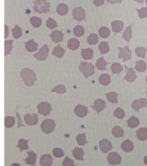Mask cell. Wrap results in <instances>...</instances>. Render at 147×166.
<instances>
[{"instance_id": "cell-31", "label": "cell", "mask_w": 147, "mask_h": 166, "mask_svg": "<svg viewBox=\"0 0 147 166\" xmlns=\"http://www.w3.org/2000/svg\"><path fill=\"white\" fill-rule=\"evenodd\" d=\"M107 99L112 103H118V93L115 92H111L106 94Z\"/></svg>"}, {"instance_id": "cell-59", "label": "cell", "mask_w": 147, "mask_h": 166, "mask_svg": "<svg viewBox=\"0 0 147 166\" xmlns=\"http://www.w3.org/2000/svg\"><path fill=\"white\" fill-rule=\"evenodd\" d=\"M146 83H147V76H146Z\"/></svg>"}, {"instance_id": "cell-6", "label": "cell", "mask_w": 147, "mask_h": 166, "mask_svg": "<svg viewBox=\"0 0 147 166\" xmlns=\"http://www.w3.org/2000/svg\"><path fill=\"white\" fill-rule=\"evenodd\" d=\"M37 110H38L39 113L42 115L48 116L50 113L52 108H51V105L48 103L42 102L37 106Z\"/></svg>"}, {"instance_id": "cell-15", "label": "cell", "mask_w": 147, "mask_h": 166, "mask_svg": "<svg viewBox=\"0 0 147 166\" xmlns=\"http://www.w3.org/2000/svg\"><path fill=\"white\" fill-rule=\"evenodd\" d=\"M50 37L54 43H59L63 40V34L59 30H55L50 35Z\"/></svg>"}, {"instance_id": "cell-27", "label": "cell", "mask_w": 147, "mask_h": 166, "mask_svg": "<svg viewBox=\"0 0 147 166\" xmlns=\"http://www.w3.org/2000/svg\"><path fill=\"white\" fill-rule=\"evenodd\" d=\"M65 50L63 48H62L61 46L60 45H58L57 46H56V47L54 48V50H53L52 54L53 56H55V57H57V58H61L63 57V55L65 54Z\"/></svg>"}, {"instance_id": "cell-9", "label": "cell", "mask_w": 147, "mask_h": 166, "mask_svg": "<svg viewBox=\"0 0 147 166\" xmlns=\"http://www.w3.org/2000/svg\"><path fill=\"white\" fill-rule=\"evenodd\" d=\"M147 106V100L145 98H140L139 100H134L132 103V108L136 111H139L141 108L146 107Z\"/></svg>"}, {"instance_id": "cell-17", "label": "cell", "mask_w": 147, "mask_h": 166, "mask_svg": "<svg viewBox=\"0 0 147 166\" xmlns=\"http://www.w3.org/2000/svg\"><path fill=\"white\" fill-rule=\"evenodd\" d=\"M126 68L128 69V72L126 74L124 79L126 80L129 83H131V82L135 81V79H136V72L134 70L133 68H128V67H126Z\"/></svg>"}, {"instance_id": "cell-16", "label": "cell", "mask_w": 147, "mask_h": 166, "mask_svg": "<svg viewBox=\"0 0 147 166\" xmlns=\"http://www.w3.org/2000/svg\"><path fill=\"white\" fill-rule=\"evenodd\" d=\"M27 154L28 155V157L25 160V163H26L27 164L31 165L32 166L35 165L36 159H37V154L34 153V152H32V151L28 152Z\"/></svg>"}, {"instance_id": "cell-56", "label": "cell", "mask_w": 147, "mask_h": 166, "mask_svg": "<svg viewBox=\"0 0 147 166\" xmlns=\"http://www.w3.org/2000/svg\"><path fill=\"white\" fill-rule=\"evenodd\" d=\"M144 163H145L146 165H147V155L146 157H144Z\"/></svg>"}, {"instance_id": "cell-3", "label": "cell", "mask_w": 147, "mask_h": 166, "mask_svg": "<svg viewBox=\"0 0 147 166\" xmlns=\"http://www.w3.org/2000/svg\"><path fill=\"white\" fill-rule=\"evenodd\" d=\"M79 69L83 74V75L85 78H88L89 77L92 76L95 72L94 66L92 64H90V63L85 62L80 63V66H79Z\"/></svg>"}, {"instance_id": "cell-53", "label": "cell", "mask_w": 147, "mask_h": 166, "mask_svg": "<svg viewBox=\"0 0 147 166\" xmlns=\"http://www.w3.org/2000/svg\"><path fill=\"white\" fill-rule=\"evenodd\" d=\"M104 2L105 0H93V4L97 7L102 6L104 4Z\"/></svg>"}, {"instance_id": "cell-42", "label": "cell", "mask_w": 147, "mask_h": 166, "mask_svg": "<svg viewBox=\"0 0 147 166\" xmlns=\"http://www.w3.org/2000/svg\"><path fill=\"white\" fill-rule=\"evenodd\" d=\"M30 23L34 28H39L42 25V20L37 17H32L30 18Z\"/></svg>"}, {"instance_id": "cell-55", "label": "cell", "mask_w": 147, "mask_h": 166, "mask_svg": "<svg viewBox=\"0 0 147 166\" xmlns=\"http://www.w3.org/2000/svg\"><path fill=\"white\" fill-rule=\"evenodd\" d=\"M4 28H5V36H4V38H7L8 35H9V27L7 25H4Z\"/></svg>"}, {"instance_id": "cell-46", "label": "cell", "mask_w": 147, "mask_h": 166, "mask_svg": "<svg viewBox=\"0 0 147 166\" xmlns=\"http://www.w3.org/2000/svg\"><path fill=\"white\" fill-rule=\"evenodd\" d=\"M52 92L59 93V94H63V93H66V88H65V86L62 85H57L53 89Z\"/></svg>"}, {"instance_id": "cell-30", "label": "cell", "mask_w": 147, "mask_h": 166, "mask_svg": "<svg viewBox=\"0 0 147 166\" xmlns=\"http://www.w3.org/2000/svg\"><path fill=\"white\" fill-rule=\"evenodd\" d=\"M112 134L115 137H122L124 135V131L123 130L122 128L118 127V126H116L112 130Z\"/></svg>"}, {"instance_id": "cell-12", "label": "cell", "mask_w": 147, "mask_h": 166, "mask_svg": "<svg viewBox=\"0 0 147 166\" xmlns=\"http://www.w3.org/2000/svg\"><path fill=\"white\" fill-rule=\"evenodd\" d=\"M88 113V110L87 107L83 106V105L78 104L76 108H75V113L76 114L78 117L83 118L87 115Z\"/></svg>"}, {"instance_id": "cell-19", "label": "cell", "mask_w": 147, "mask_h": 166, "mask_svg": "<svg viewBox=\"0 0 147 166\" xmlns=\"http://www.w3.org/2000/svg\"><path fill=\"white\" fill-rule=\"evenodd\" d=\"M25 45L27 51H29V52H34V51H36L37 48H38L37 43H36L34 41V40L32 39L30 40V41L27 42H25Z\"/></svg>"}, {"instance_id": "cell-34", "label": "cell", "mask_w": 147, "mask_h": 166, "mask_svg": "<svg viewBox=\"0 0 147 166\" xmlns=\"http://www.w3.org/2000/svg\"><path fill=\"white\" fill-rule=\"evenodd\" d=\"M128 126L130 128H136V127H138L139 124V119L137 118L135 116H131L129 120L127 121Z\"/></svg>"}, {"instance_id": "cell-1", "label": "cell", "mask_w": 147, "mask_h": 166, "mask_svg": "<svg viewBox=\"0 0 147 166\" xmlns=\"http://www.w3.org/2000/svg\"><path fill=\"white\" fill-rule=\"evenodd\" d=\"M20 76L22 78L25 85L27 86H32L34 82L37 80L36 74L32 69L28 68L23 69L20 72Z\"/></svg>"}, {"instance_id": "cell-49", "label": "cell", "mask_w": 147, "mask_h": 166, "mask_svg": "<svg viewBox=\"0 0 147 166\" xmlns=\"http://www.w3.org/2000/svg\"><path fill=\"white\" fill-rule=\"evenodd\" d=\"M46 25L49 29H54L57 26V24L55 20H53V18H48V20H47Z\"/></svg>"}, {"instance_id": "cell-21", "label": "cell", "mask_w": 147, "mask_h": 166, "mask_svg": "<svg viewBox=\"0 0 147 166\" xmlns=\"http://www.w3.org/2000/svg\"><path fill=\"white\" fill-rule=\"evenodd\" d=\"M121 148L126 153H130L134 149V144L132 143L131 141L127 139L124 141L121 144Z\"/></svg>"}, {"instance_id": "cell-51", "label": "cell", "mask_w": 147, "mask_h": 166, "mask_svg": "<svg viewBox=\"0 0 147 166\" xmlns=\"http://www.w3.org/2000/svg\"><path fill=\"white\" fill-rule=\"evenodd\" d=\"M137 11H138L139 16L141 19L147 17V8H143L140 10H137Z\"/></svg>"}, {"instance_id": "cell-24", "label": "cell", "mask_w": 147, "mask_h": 166, "mask_svg": "<svg viewBox=\"0 0 147 166\" xmlns=\"http://www.w3.org/2000/svg\"><path fill=\"white\" fill-rule=\"evenodd\" d=\"M137 138L141 141L147 139V128H141L136 132Z\"/></svg>"}, {"instance_id": "cell-50", "label": "cell", "mask_w": 147, "mask_h": 166, "mask_svg": "<svg viewBox=\"0 0 147 166\" xmlns=\"http://www.w3.org/2000/svg\"><path fill=\"white\" fill-rule=\"evenodd\" d=\"M53 155L55 158H62L64 155L63 151L60 148H54L53 149Z\"/></svg>"}, {"instance_id": "cell-2", "label": "cell", "mask_w": 147, "mask_h": 166, "mask_svg": "<svg viewBox=\"0 0 147 166\" xmlns=\"http://www.w3.org/2000/svg\"><path fill=\"white\" fill-rule=\"evenodd\" d=\"M50 8V4L46 0H35L34 2V10L38 13H48Z\"/></svg>"}, {"instance_id": "cell-41", "label": "cell", "mask_w": 147, "mask_h": 166, "mask_svg": "<svg viewBox=\"0 0 147 166\" xmlns=\"http://www.w3.org/2000/svg\"><path fill=\"white\" fill-rule=\"evenodd\" d=\"M76 140L78 142V143L79 145L83 146L87 143V141H86V135L85 133L83 134H79L76 137Z\"/></svg>"}, {"instance_id": "cell-13", "label": "cell", "mask_w": 147, "mask_h": 166, "mask_svg": "<svg viewBox=\"0 0 147 166\" xmlns=\"http://www.w3.org/2000/svg\"><path fill=\"white\" fill-rule=\"evenodd\" d=\"M112 144L111 143L110 141H108V139H102L101 142H100V148H101V151L103 152V153H106L111 150L112 149Z\"/></svg>"}, {"instance_id": "cell-7", "label": "cell", "mask_w": 147, "mask_h": 166, "mask_svg": "<svg viewBox=\"0 0 147 166\" xmlns=\"http://www.w3.org/2000/svg\"><path fill=\"white\" fill-rule=\"evenodd\" d=\"M118 50H119V54H118L119 59H122L123 62L131 59V51L129 48L126 46L124 48H118Z\"/></svg>"}, {"instance_id": "cell-40", "label": "cell", "mask_w": 147, "mask_h": 166, "mask_svg": "<svg viewBox=\"0 0 147 166\" xmlns=\"http://www.w3.org/2000/svg\"><path fill=\"white\" fill-rule=\"evenodd\" d=\"M111 70L113 74H118L123 71V67L119 63H114L111 66Z\"/></svg>"}, {"instance_id": "cell-36", "label": "cell", "mask_w": 147, "mask_h": 166, "mask_svg": "<svg viewBox=\"0 0 147 166\" xmlns=\"http://www.w3.org/2000/svg\"><path fill=\"white\" fill-rule=\"evenodd\" d=\"M11 32H12L13 36L15 39L20 38L22 35V30L21 29V28L20 26H18V25H15L14 29H12V30H11Z\"/></svg>"}, {"instance_id": "cell-43", "label": "cell", "mask_w": 147, "mask_h": 166, "mask_svg": "<svg viewBox=\"0 0 147 166\" xmlns=\"http://www.w3.org/2000/svg\"><path fill=\"white\" fill-rule=\"evenodd\" d=\"M135 53L138 57L141 58H145V55L146 53V48L144 47H137L135 49Z\"/></svg>"}, {"instance_id": "cell-32", "label": "cell", "mask_w": 147, "mask_h": 166, "mask_svg": "<svg viewBox=\"0 0 147 166\" xmlns=\"http://www.w3.org/2000/svg\"><path fill=\"white\" fill-rule=\"evenodd\" d=\"M107 64H108V63L106 62V60L104 59V58L101 57L97 60L96 67L99 70H106Z\"/></svg>"}, {"instance_id": "cell-26", "label": "cell", "mask_w": 147, "mask_h": 166, "mask_svg": "<svg viewBox=\"0 0 147 166\" xmlns=\"http://www.w3.org/2000/svg\"><path fill=\"white\" fill-rule=\"evenodd\" d=\"M99 83L101 84L102 85L106 86L110 84L111 83V77L110 75L107 74H101V76L99 77Z\"/></svg>"}, {"instance_id": "cell-10", "label": "cell", "mask_w": 147, "mask_h": 166, "mask_svg": "<svg viewBox=\"0 0 147 166\" xmlns=\"http://www.w3.org/2000/svg\"><path fill=\"white\" fill-rule=\"evenodd\" d=\"M108 162L112 165H118L121 162V158L118 153H111L108 156Z\"/></svg>"}, {"instance_id": "cell-8", "label": "cell", "mask_w": 147, "mask_h": 166, "mask_svg": "<svg viewBox=\"0 0 147 166\" xmlns=\"http://www.w3.org/2000/svg\"><path fill=\"white\" fill-rule=\"evenodd\" d=\"M73 16L75 20L78 21H82L85 20L86 17L85 12L81 8H76L73 9Z\"/></svg>"}, {"instance_id": "cell-25", "label": "cell", "mask_w": 147, "mask_h": 166, "mask_svg": "<svg viewBox=\"0 0 147 166\" xmlns=\"http://www.w3.org/2000/svg\"><path fill=\"white\" fill-rule=\"evenodd\" d=\"M73 155L76 160H83L84 152L83 150V149L79 148V147H76L73 151Z\"/></svg>"}, {"instance_id": "cell-37", "label": "cell", "mask_w": 147, "mask_h": 166, "mask_svg": "<svg viewBox=\"0 0 147 166\" xmlns=\"http://www.w3.org/2000/svg\"><path fill=\"white\" fill-rule=\"evenodd\" d=\"M84 33H85V29L83 26L80 25H77L73 29V33L76 37H81L83 36Z\"/></svg>"}, {"instance_id": "cell-58", "label": "cell", "mask_w": 147, "mask_h": 166, "mask_svg": "<svg viewBox=\"0 0 147 166\" xmlns=\"http://www.w3.org/2000/svg\"><path fill=\"white\" fill-rule=\"evenodd\" d=\"M11 166H21V165L20 164H18V163H14V164H12Z\"/></svg>"}, {"instance_id": "cell-5", "label": "cell", "mask_w": 147, "mask_h": 166, "mask_svg": "<svg viewBox=\"0 0 147 166\" xmlns=\"http://www.w3.org/2000/svg\"><path fill=\"white\" fill-rule=\"evenodd\" d=\"M49 53V48L47 45H44L38 52L33 55V57L38 61H45L47 59Z\"/></svg>"}, {"instance_id": "cell-29", "label": "cell", "mask_w": 147, "mask_h": 166, "mask_svg": "<svg viewBox=\"0 0 147 166\" xmlns=\"http://www.w3.org/2000/svg\"><path fill=\"white\" fill-rule=\"evenodd\" d=\"M57 12L60 15H65L67 13V12H68V7L67 6V4L63 3L60 4L57 7Z\"/></svg>"}, {"instance_id": "cell-57", "label": "cell", "mask_w": 147, "mask_h": 166, "mask_svg": "<svg viewBox=\"0 0 147 166\" xmlns=\"http://www.w3.org/2000/svg\"><path fill=\"white\" fill-rule=\"evenodd\" d=\"M135 1L137 2H139V3H143L144 2V0H135Z\"/></svg>"}, {"instance_id": "cell-35", "label": "cell", "mask_w": 147, "mask_h": 166, "mask_svg": "<svg viewBox=\"0 0 147 166\" xmlns=\"http://www.w3.org/2000/svg\"><path fill=\"white\" fill-rule=\"evenodd\" d=\"M99 33L100 36L102 37V38H106L109 36V35L111 33V31L107 27H101L99 30Z\"/></svg>"}, {"instance_id": "cell-44", "label": "cell", "mask_w": 147, "mask_h": 166, "mask_svg": "<svg viewBox=\"0 0 147 166\" xmlns=\"http://www.w3.org/2000/svg\"><path fill=\"white\" fill-rule=\"evenodd\" d=\"M17 147L18 148H20V151L25 150V149H28V142L27 140H25L24 139H21L18 142Z\"/></svg>"}, {"instance_id": "cell-33", "label": "cell", "mask_w": 147, "mask_h": 166, "mask_svg": "<svg viewBox=\"0 0 147 166\" xmlns=\"http://www.w3.org/2000/svg\"><path fill=\"white\" fill-rule=\"evenodd\" d=\"M135 69H136L137 71L143 72L146 69V64L145 62L142 60L137 61L136 62V66H135Z\"/></svg>"}, {"instance_id": "cell-48", "label": "cell", "mask_w": 147, "mask_h": 166, "mask_svg": "<svg viewBox=\"0 0 147 166\" xmlns=\"http://www.w3.org/2000/svg\"><path fill=\"white\" fill-rule=\"evenodd\" d=\"M114 116L118 118L122 119L125 117V112L121 108H117L115 111H114Z\"/></svg>"}, {"instance_id": "cell-28", "label": "cell", "mask_w": 147, "mask_h": 166, "mask_svg": "<svg viewBox=\"0 0 147 166\" xmlns=\"http://www.w3.org/2000/svg\"><path fill=\"white\" fill-rule=\"evenodd\" d=\"M131 28H132V25H129V26H128L123 34V38L127 42H129L131 41V37H132V29Z\"/></svg>"}, {"instance_id": "cell-45", "label": "cell", "mask_w": 147, "mask_h": 166, "mask_svg": "<svg viewBox=\"0 0 147 166\" xmlns=\"http://www.w3.org/2000/svg\"><path fill=\"white\" fill-rule=\"evenodd\" d=\"M12 43L13 41H11V40L6 41L5 43H4V45H5V53H4V54H5V56L10 53L11 49H12Z\"/></svg>"}, {"instance_id": "cell-22", "label": "cell", "mask_w": 147, "mask_h": 166, "mask_svg": "<svg viewBox=\"0 0 147 166\" xmlns=\"http://www.w3.org/2000/svg\"><path fill=\"white\" fill-rule=\"evenodd\" d=\"M79 46H80V41L78 39L71 38L67 41V47L72 51L77 50Z\"/></svg>"}, {"instance_id": "cell-52", "label": "cell", "mask_w": 147, "mask_h": 166, "mask_svg": "<svg viewBox=\"0 0 147 166\" xmlns=\"http://www.w3.org/2000/svg\"><path fill=\"white\" fill-rule=\"evenodd\" d=\"M62 165L63 166H74V162L73 160L69 158L68 157H66L65 160L62 162Z\"/></svg>"}, {"instance_id": "cell-14", "label": "cell", "mask_w": 147, "mask_h": 166, "mask_svg": "<svg viewBox=\"0 0 147 166\" xmlns=\"http://www.w3.org/2000/svg\"><path fill=\"white\" fill-rule=\"evenodd\" d=\"M53 160L50 155H44L41 157L39 160V164L41 166H51L53 164Z\"/></svg>"}, {"instance_id": "cell-11", "label": "cell", "mask_w": 147, "mask_h": 166, "mask_svg": "<svg viewBox=\"0 0 147 166\" xmlns=\"http://www.w3.org/2000/svg\"><path fill=\"white\" fill-rule=\"evenodd\" d=\"M24 120L27 125L33 126L37 124V123L38 122V117L36 114L32 115V114L27 113L24 116Z\"/></svg>"}, {"instance_id": "cell-23", "label": "cell", "mask_w": 147, "mask_h": 166, "mask_svg": "<svg viewBox=\"0 0 147 166\" xmlns=\"http://www.w3.org/2000/svg\"><path fill=\"white\" fill-rule=\"evenodd\" d=\"M81 53H82L83 58L85 60L91 59L93 57V51L90 48L82 49Z\"/></svg>"}, {"instance_id": "cell-18", "label": "cell", "mask_w": 147, "mask_h": 166, "mask_svg": "<svg viewBox=\"0 0 147 166\" xmlns=\"http://www.w3.org/2000/svg\"><path fill=\"white\" fill-rule=\"evenodd\" d=\"M123 26H124V24H123L122 21L120 20H115L111 23L112 30H113L114 33L121 32L123 28Z\"/></svg>"}, {"instance_id": "cell-4", "label": "cell", "mask_w": 147, "mask_h": 166, "mask_svg": "<svg viewBox=\"0 0 147 166\" xmlns=\"http://www.w3.org/2000/svg\"><path fill=\"white\" fill-rule=\"evenodd\" d=\"M55 123L52 119H45L43 121L41 124L42 131L45 134H50L55 130Z\"/></svg>"}, {"instance_id": "cell-39", "label": "cell", "mask_w": 147, "mask_h": 166, "mask_svg": "<svg viewBox=\"0 0 147 166\" xmlns=\"http://www.w3.org/2000/svg\"><path fill=\"white\" fill-rule=\"evenodd\" d=\"M88 43L90 44V45H95V44L98 43L99 42V37L96 34L92 33L90 34L89 36L88 37Z\"/></svg>"}, {"instance_id": "cell-54", "label": "cell", "mask_w": 147, "mask_h": 166, "mask_svg": "<svg viewBox=\"0 0 147 166\" xmlns=\"http://www.w3.org/2000/svg\"><path fill=\"white\" fill-rule=\"evenodd\" d=\"M123 0H107V2L110 4H115V3H121Z\"/></svg>"}, {"instance_id": "cell-60", "label": "cell", "mask_w": 147, "mask_h": 166, "mask_svg": "<svg viewBox=\"0 0 147 166\" xmlns=\"http://www.w3.org/2000/svg\"><path fill=\"white\" fill-rule=\"evenodd\" d=\"M146 4H147V0H146Z\"/></svg>"}, {"instance_id": "cell-47", "label": "cell", "mask_w": 147, "mask_h": 166, "mask_svg": "<svg viewBox=\"0 0 147 166\" xmlns=\"http://www.w3.org/2000/svg\"><path fill=\"white\" fill-rule=\"evenodd\" d=\"M5 126L7 128L12 127L15 122V118L12 117V116H7L5 118Z\"/></svg>"}, {"instance_id": "cell-20", "label": "cell", "mask_w": 147, "mask_h": 166, "mask_svg": "<svg viewBox=\"0 0 147 166\" xmlns=\"http://www.w3.org/2000/svg\"><path fill=\"white\" fill-rule=\"evenodd\" d=\"M105 107H106V102L101 99H98L94 103L93 108L97 111L98 113H99L105 108Z\"/></svg>"}, {"instance_id": "cell-38", "label": "cell", "mask_w": 147, "mask_h": 166, "mask_svg": "<svg viewBox=\"0 0 147 166\" xmlns=\"http://www.w3.org/2000/svg\"><path fill=\"white\" fill-rule=\"evenodd\" d=\"M99 50L101 51V53L102 54H105V53H107L110 50V48H109V46H108V43H107V42H102L99 44Z\"/></svg>"}]
</instances>
